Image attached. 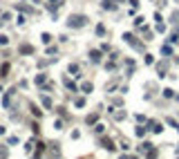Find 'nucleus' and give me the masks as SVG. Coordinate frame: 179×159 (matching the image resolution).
Returning a JSON list of instances; mask_svg holds the SVG:
<instances>
[{"label": "nucleus", "mask_w": 179, "mask_h": 159, "mask_svg": "<svg viewBox=\"0 0 179 159\" xmlns=\"http://www.w3.org/2000/svg\"><path fill=\"white\" fill-rule=\"evenodd\" d=\"M70 25H83V18H76V16H72Z\"/></svg>", "instance_id": "1"}, {"label": "nucleus", "mask_w": 179, "mask_h": 159, "mask_svg": "<svg viewBox=\"0 0 179 159\" xmlns=\"http://www.w3.org/2000/svg\"><path fill=\"white\" fill-rule=\"evenodd\" d=\"M103 146H105V148H114V146H112V141H110V139H103Z\"/></svg>", "instance_id": "2"}]
</instances>
